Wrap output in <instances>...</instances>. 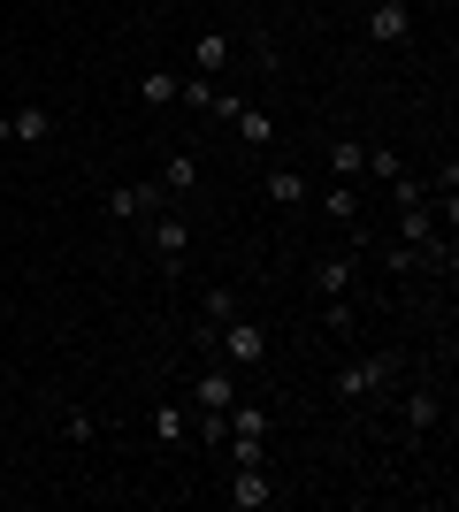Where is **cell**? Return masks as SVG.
<instances>
[{
	"label": "cell",
	"mask_w": 459,
	"mask_h": 512,
	"mask_svg": "<svg viewBox=\"0 0 459 512\" xmlns=\"http://www.w3.org/2000/svg\"><path fill=\"white\" fill-rule=\"evenodd\" d=\"M176 92H184L176 69H146V77H138V100H146V107H176Z\"/></svg>",
	"instance_id": "7c38bea8"
},
{
	"label": "cell",
	"mask_w": 459,
	"mask_h": 512,
	"mask_svg": "<svg viewBox=\"0 0 459 512\" xmlns=\"http://www.w3.org/2000/svg\"><path fill=\"white\" fill-rule=\"evenodd\" d=\"M146 245L161 260H184V245H192V222L184 214H146Z\"/></svg>",
	"instance_id": "5b68a950"
},
{
	"label": "cell",
	"mask_w": 459,
	"mask_h": 512,
	"mask_svg": "<svg viewBox=\"0 0 459 512\" xmlns=\"http://www.w3.org/2000/svg\"><path fill=\"white\" fill-rule=\"evenodd\" d=\"M352 268H360V253H329L322 268H314V291H322V299H345V291H352Z\"/></svg>",
	"instance_id": "ba28073f"
},
{
	"label": "cell",
	"mask_w": 459,
	"mask_h": 512,
	"mask_svg": "<svg viewBox=\"0 0 459 512\" xmlns=\"http://www.w3.org/2000/svg\"><path fill=\"white\" fill-rule=\"evenodd\" d=\"M8 130H16L23 146H39V138H54V115H46V107H16V115H8Z\"/></svg>",
	"instance_id": "5bb4252c"
},
{
	"label": "cell",
	"mask_w": 459,
	"mask_h": 512,
	"mask_svg": "<svg viewBox=\"0 0 459 512\" xmlns=\"http://www.w3.org/2000/svg\"><path fill=\"white\" fill-rule=\"evenodd\" d=\"M146 428H153V444H169V451H176L184 436H192V413H184V406H153Z\"/></svg>",
	"instance_id": "8fae6325"
},
{
	"label": "cell",
	"mask_w": 459,
	"mask_h": 512,
	"mask_svg": "<svg viewBox=\"0 0 459 512\" xmlns=\"http://www.w3.org/2000/svg\"><path fill=\"white\" fill-rule=\"evenodd\" d=\"M222 497H230L238 512H261V505H276V490H268V474H261V467H230V490H222Z\"/></svg>",
	"instance_id": "8992f818"
},
{
	"label": "cell",
	"mask_w": 459,
	"mask_h": 512,
	"mask_svg": "<svg viewBox=\"0 0 459 512\" xmlns=\"http://www.w3.org/2000/svg\"><path fill=\"white\" fill-rule=\"evenodd\" d=\"M230 314H245L238 306V291H230V283H215V291H207V299H199V352H207V344H215V329Z\"/></svg>",
	"instance_id": "52a82bcc"
},
{
	"label": "cell",
	"mask_w": 459,
	"mask_h": 512,
	"mask_svg": "<svg viewBox=\"0 0 459 512\" xmlns=\"http://www.w3.org/2000/svg\"><path fill=\"white\" fill-rule=\"evenodd\" d=\"M8 146H16V130H8V115H0V153H8Z\"/></svg>",
	"instance_id": "cb8c5ba5"
},
{
	"label": "cell",
	"mask_w": 459,
	"mask_h": 512,
	"mask_svg": "<svg viewBox=\"0 0 459 512\" xmlns=\"http://www.w3.org/2000/svg\"><path fill=\"white\" fill-rule=\"evenodd\" d=\"M360 169L391 184V176H406V161H398V146H368V161H360Z\"/></svg>",
	"instance_id": "ffe728a7"
},
{
	"label": "cell",
	"mask_w": 459,
	"mask_h": 512,
	"mask_svg": "<svg viewBox=\"0 0 459 512\" xmlns=\"http://www.w3.org/2000/svg\"><path fill=\"white\" fill-rule=\"evenodd\" d=\"M238 406V383H230V367H207L199 375V413H230Z\"/></svg>",
	"instance_id": "30bf717a"
},
{
	"label": "cell",
	"mask_w": 459,
	"mask_h": 512,
	"mask_svg": "<svg viewBox=\"0 0 459 512\" xmlns=\"http://www.w3.org/2000/svg\"><path fill=\"white\" fill-rule=\"evenodd\" d=\"M176 100H184V107H199V115H207V107H215L222 92H215V77L199 69V77H184V92H176Z\"/></svg>",
	"instance_id": "ac0fdd59"
},
{
	"label": "cell",
	"mask_w": 459,
	"mask_h": 512,
	"mask_svg": "<svg viewBox=\"0 0 459 512\" xmlns=\"http://www.w3.org/2000/svg\"><path fill=\"white\" fill-rule=\"evenodd\" d=\"M322 214L352 230V222H360V192H352V184H322Z\"/></svg>",
	"instance_id": "4fadbf2b"
},
{
	"label": "cell",
	"mask_w": 459,
	"mask_h": 512,
	"mask_svg": "<svg viewBox=\"0 0 459 512\" xmlns=\"http://www.w3.org/2000/svg\"><path fill=\"white\" fill-rule=\"evenodd\" d=\"M215 344H222V360L253 367V360H261V352H268V329H261V321H245V314H230V321H222V329H215Z\"/></svg>",
	"instance_id": "7a4b0ae2"
},
{
	"label": "cell",
	"mask_w": 459,
	"mask_h": 512,
	"mask_svg": "<svg viewBox=\"0 0 459 512\" xmlns=\"http://www.w3.org/2000/svg\"><path fill=\"white\" fill-rule=\"evenodd\" d=\"M437 390H406V428H437Z\"/></svg>",
	"instance_id": "e0dca14e"
},
{
	"label": "cell",
	"mask_w": 459,
	"mask_h": 512,
	"mask_svg": "<svg viewBox=\"0 0 459 512\" xmlns=\"http://www.w3.org/2000/svg\"><path fill=\"white\" fill-rule=\"evenodd\" d=\"M368 39L375 46H414V8H406V0H375L368 8Z\"/></svg>",
	"instance_id": "3957f363"
},
{
	"label": "cell",
	"mask_w": 459,
	"mask_h": 512,
	"mask_svg": "<svg viewBox=\"0 0 459 512\" xmlns=\"http://www.w3.org/2000/svg\"><path fill=\"white\" fill-rule=\"evenodd\" d=\"M261 192H268V207H306V192H314V184H306L299 169H268Z\"/></svg>",
	"instance_id": "9c48e42d"
},
{
	"label": "cell",
	"mask_w": 459,
	"mask_h": 512,
	"mask_svg": "<svg viewBox=\"0 0 459 512\" xmlns=\"http://www.w3.org/2000/svg\"><path fill=\"white\" fill-rule=\"evenodd\" d=\"M398 383V360L391 352H368V360H345L337 367V398H375V390Z\"/></svg>",
	"instance_id": "6da1fadb"
},
{
	"label": "cell",
	"mask_w": 459,
	"mask_h": 512,
	"mask_svg": "<svg viewBox=\"0 0 459 512\" xmlns=\"http://www.w3.org/2000/svg\"><path fill=\"white\" fill-rule=\"evenodd\" d=\"M322 329H329V337H352V306L329 299V306H322Z\"/></svg>",
	"instance_id": "7402d4cb"
},
{
	"label": "cell",
	"mask_w": 459,
	"mask_h": 512,
	"mask_svg": "<svg viewBox=\"0 0 459 512\" xmlns=\"http://www.w3.org/2000/svg\"><path fill=\"white\" fill-rule=\"evenodd\" d=\"M230 62V31H207V39H199V69H222Z\"/></svg>",
	"instance_id": "44dd1931"
},
{
	"label": "cell",
	"mask_w": 459,
	"mask_h": 512,
	"mask_svg": "<svg viewBox=\"0 0 459 512\" xmlns=\"http://www.w3.org/2000/svg\"><path fill=\"white\" fill-rule=\"evenodd\" d=\"M62 436H69V444H92V413L77 406V413H69V421H62Z\"/></svg>",
	"instance_id": "603a6c76"
},
{
	"label": "cell",
	"mask_w": 459,
	"mask_h": 512,
	"mask_svg": "<svg viewBox=\"0 0 459 512\" xmlns=\"http://www.w3.org/2000/svg\"><path fill=\"white\" fill-rule=\"evenodd\" d=\"M230 130H238L245 146H268V138H276V123H268L261 107H238V115H230Z\"/></svg>",
	"instance_id": "2e32d148"
},
{
	"label": "cell",
	"mask_w": 459,
	"mask_h": 512,
	"mask_svg": "<svg viewBox=\"0 0 459 512\" xmlns=\"http://www.w3.org/2000/svg\"><path fill=\"white\" fill-rule=\"evenodd\" d=\"M161 199H169L161 184H115V192H108V214H115V222H146Z\"/></svg>",
	"instance_id": "277c9868"
},
{
	"label": "cell",
	"mask_w": 459,
	"mask_h": 512,
	"mask_svg": "<svg viewBox=\"0 0 459 512\" xmlns=\"http://www.w3.org/2000/svg\"><path fill=\"white\" fill-rule=\"evenodd\" d=\"M199 184V161L192 153H169V161H161V192H192Z\"/></svg>",
	"instance_id": "9a60e30c"
},
{
	"label": "cell",
	"mask_w": 459,
	"mask_h": 512,
	"mask_svg": "<svg viewBox=\"0 0 459 512\" xmlns=\"http://www.w3.org/2000/svg\"><path fill=\"white\" fill-rule=\"evenodd\" d=\"M360 161H368L360 138H337V146H329V169H337V176H360Z\"/></svg>",
	"instance_id": "d6986e66"
}]
</instances>
